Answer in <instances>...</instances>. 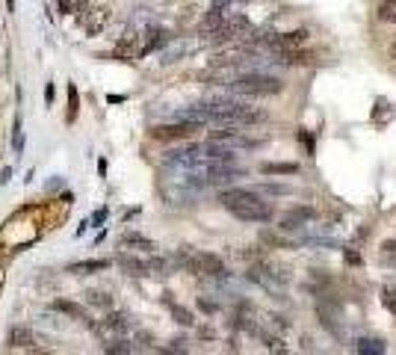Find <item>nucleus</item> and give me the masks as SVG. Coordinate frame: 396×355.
I'll return each instance as SVG.
<instances>
[{
    "instance_id": "f257e3e1",
    "label": "nucleus",
    "mask_w": 396,
    "mask_h": 355,
    "mask_svg": "<svg viewBox=\"0 0 396 355\" xmlns=\"http://www.w3.org/2000/svg\"><path fill=\"white\" fill-rule=\"evenodd\" d=\"M219 202L228 214H234L240 222H269L275 216V207L263 202L258 190H246V187H231V190L219 193Z\"/></svg>"
},
{
    "instance_id": "f03ea898",
    "label": "nucleus",
    "mask_w": 396,
    "mask_h": 355,
    "mask_svg": "<svg viewBox=\"0 0 396 355\" xmlns=\"http://www.w3.org/2000/svg\"><path fill=\"white\" fill-rule=\"evenodd\" d=\"M225 86H228V92L243 95V98H269V95L281 92L284 80L281 77H272V74H263V71H246L240 77H231Z\"/></svg>"
},
{
    "instance_id": "7ed1b4c3",
    "label": "nucleus",
    "mask_w": 396,
    "mask_h": 355,
    "mask_svg": "<svg viewBox=\"0 0 396 355\" xmlns=\"http://www.w3.org/2000/svg\"><path fill=\"white\" fill-rule=\"evenodd\" d=\"M178 263L183 270H190L192 275H207V279H225L228 270H225V261L213 252H190V249H181L178 252Z\"/></svg>"
},
{
    "instance_id": "20e7f679",
    "label": "nucleus",
    "mask_w": 396,
    "mask_h": 355,
    "mask_svg": "<svg viewBox=\"0 0 396 355\" xmlns=\"http://www.w3.org/2000/svg\"><path fill=\"white\" fill-rule=\"evenodd\" d=\"M118 263H122V270L127 275H136V279H148V275H169V270H172V261H163V258H127V254H122Z\"/></svg>"
},
{
    "instance_id": "39448f33",
    "label": "nucleus",
    "mask_w": 396,
    "mask_h": 355,
    "mask_svg": "<svg viewBox=\"0 0 396 355\" xmlns=\"http://www.w3.org/2000/svg\"><path fill=\"white\" fill-rule=\"evenodd\" d=\"M251 33V21L246 15H240V12H228L225 21H222V27H219L213 33V39L216 42H222V44H231V42H240V39H246Z\"/></svg>"
},
{
    "instance_id": "423d86ee",
    "label": "nucleus",
    "mask_w": 396,
    "mask_h": 355,
    "mask_svg": "<svg viewBox=\"0 0 396 355\" xmlns=\"http://www.w3.org/2000/svg\"><path fill=\"white\" fill-rule=\"evenodd\" d=\"M320 219V210L316 207H293L290 214H284V219H281V231L284 234H296V231H302V228H307L311 222H316Z\"/></svg>"
},
{
    "instance_id": "0eeeda50",
    "label": "nucleus",
    "mask_w": 396,
    "mask_h": 355,
    "mask_svg": "<svg viewBox=\"0 0 396 355\" xmlns=\"http://www.w3.org/2000/svg\"><path fill=\"white\" fill-rule=\"evenodd\" d=\"M130 329H134L130 317L127 314H118V311H109L104 320H95V326H92V331H98L104 340L113 338V335H125V331H130Z\"/></svg>"
},
{
    "instance_id": "6e6552de",
    "label": "nucleus",
    "mask_w": 396,
    "mask_h": 355,
    "mask_svg": "<svg viewBox=\"0 0 396 355\" xmlns=\"http://www.w3.org/2000/svg\"><path fill=\"white\" fill-rule=\"evenodd\" d=\"M201 128L198 121H172V125H157V128H151V137L154 139H163V142H169V139H190L192 133Z\"/></svg>"
},
{
    "instance_id": "1a4fd4ad",
    "label": "nucleus",
    "mask_w": 396,
    "mask_h": 355,
    "mask_svg": "<svg viewBox=\"0 0 396 355\" xmlns=\"http://www.w3.org/2000/svg\"><path fill=\"white\" fill-rule=\"evenodd\" d=\"M6 343H9V347H15V349H42L45 338H42L36 329H30V326H12L6 331Z\"/></svg>"
},
{
    "instance_id": "9d476101",
    "label": "nucleus",
    "mask_w": 396,
    "mask_h": 355,
    "mask_svg": "<svg viewBox=\"0 0 396 355\" xmlns=\"http://www.w3.org/2000/svg\"><path fill=\"white\" fill-rule=\"evenodd\" d=\"M145 53H148V48H145V36H139V33H125V36L118 39V44H116V57L130 60V62L142 60Z\"/></svg>"
},
{
    "instance_id": "9b49d317",
    "label": "nucleus",
    "mask_w": 396,
    "mask_h": 355,
    "mask_svg": "<svg viewBox=\"0 0 396 355\" xmlns=\"http://www.w3.org/2000/svg\"><path fill=\"white\" fill-rule=\"evenodd\" d=\"M109 15H113V9H109V6H89L77 21L83 24L86 36H98V33L109 24Z\"/></svg>"
},
{
    "instance_id": "f8f14e48",
    "label": "nucleus",
    "mask_w": 396,
    "mask_h": 355,
    "mask_svg": "<svg viewBox=\"0 0 396 355\" xmlns=\"http://www.w3.org/2000/svg\"><path fill=\"white\" fill-rule=\"evenodd\" d=\"M53 308L57 311H62L65 317H71V320H77V323H83V326H95V320L89 317V311H86L83 305H77V302H69V299H57V302H53Z\"/></svg>"
},
{
    "instance_id": "ddd939ff",
    "label": "nucleus",
    "mask_w": 396,
    "mask_h": 355,
    "mask_svg": "<svg viewBox=\"0 0 396 355\" xmlns=\"http://www.w3.org/2000/svg\"><path fill=\"white\" fill-rule=\"evenodd\" d=\"M107 266H109L107 258H92V261H77V263H71L69 272H71V275H92V272H104Z\"/></svg>"
},
{
    "instance_id": "4468645a",
    "label": "nucleus",
    "mask_w": 396,
    "mask_h": 355,
    "mask_svg": "<svg viewBox=\"0 0 396 355\" xmlns=\"http://www.w3.org/2000/svg\"><path fill=\"white\" fill-rule=\"evenodd\" d=\"M104 352L107 355H134V347H130V340H125V338H107Z\"/></svg>"
},
{
    "instance_id": "2eb2a0df",
    "label": "nucleus",
    "mask_w": 396,
    "mask_h": 355,
    "mask_svg": "<svg viewBox=\"0 0 396 355\" xmlns=\"http://www.w3.org/2000/svg\"><path fill=\"white\" fill-rule=\"evenodd\" d=\"M122 246H130V249H142V252H154L157 246H154V243L148 240V237H142V234H134V231H130V234H125L122 237Z\"/></svg>"
},
{
    "instance_id": "dca6fc26",
    "label": "nucleus",
    "mask_w": 396,
    "mask_h": 355,
    "mask_svg": "<svg viewBox=\"0 0 396 355\" xmlns=\"http://www.w3.org/2000/svg\"><path fill=\"white\" fill-rule=\"evenodd\" d=\"M260 172L263 175H296L299 172V166L296 163H263Z\"/></svg>"
},
{
    "instance_id": "f3484780",
    "label": "nucleus",
    "mask_w": 396,
    "mask_h": 355,
    "mask_svg": "<svg viewBox=\"0 0 396 355\" xmlns=\"http://www.w3.org/2000/svg\"><path fill=\"white\" fill-rule=\"evenodd\" d=\"M86 299H89V305H95V308H113V296L107 291H89Z\"/></svg>"
},
{
    "instance_id": "a211bd4d",
    "label": "nucleus",
    "mask_w": 396,
    "mask_h": 355,
    "mask_svg": "<svg viewBox=\"0 0 396 355\" xmlns=\"http://www.w3.org/2000/svg\"><path fill=\"white\" fill-rule=\"evenodd\" d=\"M77 110H80V101H77V86L71 83V86H69V113H65V121H69V125H74Z\"/></svg>"
},
{
    "instance_id": "6ab92c4d",
    "label": "nucleus",
    "mask_w": 396,
    "mask_h": 355,
    "mask_svg": "<svg viewBox=\"0 0 396 355\" xmlns=\"http://www.w3.org/2000/svg\"><path fill=\"white\" fill-rule=\"evenodd\" d=\"M379 18L384 24H396V0H384L379 6Z\"/></svg>"
},
{
    "instance_id": "aec40b11",
    "label": "nucleus",
    "mask_w": 396,
    "mask_h": 355,
    "mask_svg": "<svg viewBox=\"0 0 396 355\" xmlns=\"http://www.w3.org/2000/svg\"><path fill=\"white\" fill-rule=\"evenodd\" d=\"M169 308H172V317L178 320L181 326H192V314H190V311H186L183 305H174V302H169Z\"/></svg>"
},
{
    "instance_id": "412c9836",
    "label": "nucleus",
    "mask_w": 396,
    "mask_h": 355,
    "mask_svg": "<svg viewBox=\"0 0 396 355\" xmlns=\"http://www.w3.org/2000/svg\"><path fill=\"white\" fill-rule=\"evenodd\" d=\"M381 305L390 311L393 320H396V291L393 287H381Z\"/></svg>"
},
{
    "instance_id": "4be33fe9",
    "label": "nucleus",
    "mask_w": 396,
    "mask_h": 355,
    "mask_svg": "<svg viewBox=\"0 0 396 355\" xmlns=\"http://www.w3.org/2000/svg\"><path fill=\"white\" fill-rule=\"evenodd\" d=\"M12 151L15 154L24 151V130H21V119H15V128H12Z\"/></svg>"
},
{
    "instance_id": "5701e85b",
    "label": "nucleus",
    "mask_w": 396,
    "mask_h": 355,
    "mask_svg": "<svg viewBox=\"0 0 396 355\" xmlns=\"http://www.w3.org/2000/svg\"><path fill=\"white\" fill-rule=\"evenodd\" d=\"M381 254H384V261L396 263V240H384L381 243Z\"/></svg>"
},
{
    "instance_id": "b1692460",
    "label": "nucleus",
    "mask_w": 396,
    "mask_h": 355,
    "mask_svg": "<svg viewBox=\"0 0 396 355\" xmlns=\"http://www.w3.org/2000/svg\"><path fill=\"white\" fill-rule=\"evenodd\" d=\"M104 219H107V207H104V210H98V214H95L89 222H104Z\"/></svg>"
},
{
    "instance_id": "393cba45",
    "label": "nucleus",
    "mask_w": 396,
    "mask_h": 355,
    "mask_svg": "<svg viewBox=\"0 0 396 355\" xmlns=\"http://www.w3.org/2000/svg\"><path fill=\"white\" fill-rule=\"evenodd\" d=\"M390 57L396 60V39H393V44H390Z\"/></svg>"
},
{
    "instance_id": "a878e982",
    "label": "nucleus",
    "mask_w": 396,
    "mask_h": 355,
    "mask_svg": "<svg viewBox=\"0 0 396 355\" xmlns=\"http://www.w3.org/2000/svg\"><path fill=\"white\" fill-rule=\"evenodd\" d=\"M33 355H53V352H48V349H36V352H33Z\"/></svg>"
},
{
    "instance_id": "bb28decb",
    "label": "nucleus",
    "mask_w": 396,
    "mask_h": 355,
    "mask_svg": "<svg viewBox=\"0 0 396 355\" xmlns=\"http://www.w3.org/2000/svg\"><path fill=\"white\" fill-rule=\"evenodd\" d=\"M12 9H15V0H9V12H12Z\"/></svg>"
}]
</instances>
